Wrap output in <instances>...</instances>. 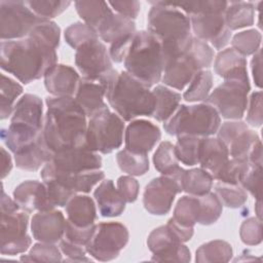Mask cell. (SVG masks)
<instances>
[{
    "instance_id": "cell-1",
    "label": "cell",
    "mask_w": 263,
    "mask_h": 263,
    "mask_svg": "<svg viewBox=\"0 0 263 263\" xmlns=\"http://www.w3.org/2000/svg\"><path fill=\"white\" fill-rule=\"evenodd\" d=\"M1 69L12 74L24 84L44 77L57 64L55 48L29 35L18 40H4L0 45Z\"/></svg>"
},
{
    "instance_id": "cell-2",
    "label": "cell",
    "mask_w": 263,
    "mask_h": 263,
    "mask_svg": "<svg viewBox=\"0 0 263 263\" xmlns=\"http://www.w3.org/2000/svg\"><path fill=\"white\" fill-rule=\"evenodd\" d=\"M43 137L48 148L57 151L84 145L86 115L73 97H47Z\"/></svg>"
},
{
    "instance_id": "cell-3",
    "label": "cell",
    "mask_w": 263,
    "mask_h": 263,
    "mask_svg": "<svg viewBox=\"0 0 263 263\" xmlns=\"http://www.w3.org/2000/svg\"><path fill=\"white\" fill-rule=\"evenodd\" d=\"M99 83L105 87L109 105L124 121L153 115L155 99L152 90L126 71L119 73L113 69Z\"/></svg>"
},
{
    "instance_id": "cell-4",
    "label": "cell",
    "mask_w": 263,
    "mask_h": 263,
    "mask_svg": "<svg viewBox=\"0 0 263 263\" xmlns=\"http://www.w3.org/2000/svg\"><path fill=\"white\" fill-rule=\"evenodd\" d=\"M151 4L152 7L147 17V31L161 42L165 65L191 40L190 18L167 2L157 1Z\"/></svg>"
},
{
    "instance_id": "cell-5",
    "label": "cell",
    "mask_w": 263,
    "mask_h": 263,
    "mask_svg": "<svg viewBox=\"0 0 263 263\" xmlns=\"http://www.w3.org/2000/svg\"><path fill=\"white\" fill-rule=\"evenodd\" d=\"M123 62L128 74L151 87L159 82L163 73L161 42L148 31L136 32Z\"/></svg>"
},
{
    "instance_id": "cell-6",
    "label": "cell",
    "mask_w": 263,
    "mask_h": 263,
    "mask_svg": "<svg viewBox=\"0 0 263 263\" xmlns=\"http://www.w3.org/2000/svg\"><path fill=\"white\" fill-rule=\"evenodd\" d=\"M213 60L212 47L196 37H192L182 51L165 63L162 82L170 87L182 90L197 72L210 68Z\"/></svg>"
},
{
    "instance_id": "cell-7",
    "label": "cell",
    "mask_w": 263,
    "mask_h": 263,
    "mask_svg": "<svg viewBox=\"0 0 263 263\" xmlns=\"http://www.w3.org/2000/svg\"><path fill=\"white\" fill-rule=\"evenodd\" d=\"M221 118L217 110L210 104L181 105L163 123V128L171 136L190 135L210 137L217 134Z\"/></svg>"
},
{
    "instance_id": "cell-8",
    "label": "cell",
    "mask_w": 263,
    "mask_h": 263,
    "mask_svg": "<svg viewBox=\"0 0 263 263\" xmlns=\"http://www.w3.org/2000/svg\"><path fill=\"white\" fill-rule=\"evenodd\" d=\"M123 119L106 108L89 117L84 145L93 152L109 154L123 141Z\"/></svg>"
},
{
    "instance_id": "cell-9",
    "label": "cell",
    "mask_w": 263,
    "mask_h": 263,
    "mask_svg": "<svg viewBox=\"0 0 263 263\" xmlns=\"http://www.w3.org/2000/svg\"><path fill=\"white\" fill-rule=\"evenodd\" d=\"M250 80L228 79L217 86L208 97L206 104L213 106L225 119L242 118L248 108Z\"/></svg>"
},
{
    "instance_id": "cell-10",
    "label": "cell",
    "mask_w": 263,
    "mask_h": 263,
    "mask_svg": "<svg viewBox=\"0 0 263 263\" xmlns=\"http://www.w3.org/2000/svg\"><path fill=\"white\" fill-rule=\"evenodd\" d=\"M46 18L38 16L25 1H0L1 40H18L29 36L31 31Z\"/></svg>"
},
{
    "instance_id": "cell-11",
    "label": "cell",
    "mask_w": 263,
    "mask_h": 263,
    "mask_svg": "<svg viewBox=\"0 0 263 263\" xmlns=\"http://www.w3.org/2000/svg\"><path fill=\"white\" fill-rule=\"evenodd\" d=\"M127 228L119 222H103L95 227L93 234L87 242L86 252L99 261L116 259L128 242Z\"/></svg>"
},
{
    "instance_id": "cell-12",
    "label": "cell",
    "mask_w": 263,
    "mask_h": 263,
    "mask_svg": "<svg viewBox=\"0 0 263 263\" xmlns=\"http://www.w3.org/2000/svg\"><path fill=\"white\" fill-rule=\"evenodd\" d=\"M183 171L184 168H181L176 174L154 178L146 185L143 204L148 213L163 216L171 211L176 195L183 191L181 183Z\"/></svg>"
},
{
    "instance_id": "cell-13",
    "label": "cell",
    "mask_w": 263,
    "mask_h": 263,
    "mask_svg": "<svg viewBox=\"0 0 263 263\" xmlns=\"http://www.w3.org/2000/svg\"><path fill=\"white\" fill-rule=\"evenodd\" d=\"M29 216L23 210L1 212L0 252L2 255L14 256L26 252L32 243L27 233Z\"/></svg>"
},
{
    "instance_id": "cell-14",
    "label": "cell",
    "mask_w": 263,
    "mask_h": 263,
    "mask_svg": "<svg viewBox=\"0 0 263 263\" xmlns=\"http://www.w3.org/2000/svg\"><path fill=\"white\" fill-rule=\"evenodd\" d=\"M75 64L84 78L98 82L113 70L109 50L99 39L76 49Z\"/></svg>"
},
{
    "instance_id": "cell-15",
    "label": "cell",
    "mask_w": 263,
    "mask_h": 263,
    "mask_svg": "<svg viewBox=\"0 0 263 263\" xmlns=\"http://www.w3.org/2000/svg\"><path fill=\"white\" fill-rule=\"evenodd\" d=\"M147 246L152 252V261L189 262L191 254L189 249L180 241L167 225L152 230L147 238Z\"/></svg>"
},
{
    "instance_id": "cell-16",
    "label": "cell",
    "mask_w": 263,
    "mask_h": 263,
    "mask_svg": "<svg viewBox=\"0 0 263 263\" xmlns=\"http://www.w3.org/2000/svg\"><path fill=\"white\" fill-rule=\"evenodd\" d=\"M225 12H208L190 15V24L196 38L210 42L216 49L224 48L231 38V31L225 24Z\"/></svg>"
},
{
    "instance_id": "cell-17",
    "label": "cell",
    "mask_w": 263,
    "mask_h": 263,
    "mask_svg": "<svg viewBox=\"0 0 263 263\" xmlns=\"http://www.w3.org/2000/svg\"><path fill=\"white\" fill-rule=\"evenodd\" d=\"M217 135L228 149L232 158L248 159L254 145L260 141L259 136L248 124L238 121H226L220 125Z\"/></svg>"
},
{
    "instance_id": "cell-18",
    "label": "cell",
    "mask_w": 263,
    "mask_h": 263,
    "mask_svg": "<svg viewBox=\"0 0 263 263\" xmlns=\"http://www.w3.org/2000/svg\"><path fill=\"white\" fill-rule=\"evenodd\" d=\"M50 162L60 172L77 174L99 170L102 166V157L81 145L54 152Z\"/></svg>"
},
{
    "instance_id": "cell-19",
    "label": "cell",
    "mask_w": 263,
    "mask_h": 263,
    "mask_svg": "<svg viewBox=\"0 0 263 263\" xmlns=\"http://www.w3.org/2000/svg\"><path fill=\"white\" fill-rule=\"evenodd\" d=\"M40 176L43 181H54L75 193L89 192L93 188V186L102 182L105 178L104 172L100 170L87 171L77 174L60 172L54 168L50 161L43 166Z\"/></svg>"
},
{
    "instance_id": "cell-20",
    "label": "cell",
    "mask_w": 263,
    "mask_h": 263,
    "mask_svg": "<svg viewBox=\"0 0 263 263\" xmlns=\"http://www.w3.org/2000/svg\"><path fill=\"white\" fill-rule=\"evenodd\" d=\"M161 138L159 127L145 119L133 120L124 134L125 148L136 153L147 154Z\"/></svg>"
},
{
    "instance_id": "cell-21",
    "label": "cell",
    "mask_w": 263,
    "mask_h": 263,
    "mask_svg": "<svg viewBox=\"0 0 263 263\" xmlns=\"http://www.w3.org/2000/svg\"><path fill=\"white\" fill-rule=\"evenodd\" d=\"M66 219L61 211L49 210L35 214L31 220V231L34 239L54 243L65 234Z\"/></svg>"
},
{
    "instance_id": "cell-22",
    "label": "cell",
    "mask_w": 263,
    "mask_h": 263,
    "mask_svg": "<svg viewBox=\"0 0 263 263\" xmlns=\"http://www.w3.org/2000/svg\"><path fill=\"white\" fill-rule=\"evenodd\" d=\"M80 79L74 68L55 64L45 73L44 85L52 97H72L76 93Z\"/></svg>"
},
{
    "instance_id": "cell-23",
    "label": "cell",
    "mask_w": 263,
    "mask_h": 263,
    "mask_svg": "<svg viewBox=\"0 0 263 263\" xmlns=\"http://www.w3.org/2000/svg\"><path fill=\"white\" fill-rule=\"evenodd\" d=\"M13 199L21 210L27 213L53 210L48 202L45 184L36 180H27L16 186L13 190Z\"/></svg>"
},
{
    "instance_id": "cell-24",
    "label": "cell",
    "mask_w": 263,
    "mask_h": 263,
    "mask_svg": "<svg viewBox=\"0 0 263 263\" xmlns=\"http://www.w3.org/2000/svg\"><path fill=\"white\" fill-rule=\"evenodd\" d=\"M228 160V149L219 138H201L198 155V163L201 168L209 172L216 179Z\"/></svg>"
},
{
    "instance_id": "cell-25",
    "label": "cell",
    "mask_w": 263,
    "mask_h": 263,
    "mask_svg": "<svg viewBox=\"0 0 263 263\" xmlns=\"http://www.w3.org/2000/svg\"><path fill=\"white\" fill-rule=\"evenodd\" d=\"M10 122L42 130L44 125L42 100L36 95H24L14 106Z\"/></svg>"
},
{
    "instance_id": "cell-26",
    "label": "cell",
    "mask_w": 263,
    "mask_h": 263,
    "mask_svg": "<svg viewBox=\"0 0 263 263\" xmlns=\"http://www.w3.org/2000/svg\"><path fill=\"white\" fill-rule=\"evenodd\" d=\"M106 90L101 83L82 77L79 81L74 99L84 111L85 115L91 117L98 112L108 108L104 102Z\"/></svg>"
},
{
    "instance_id": "cell-27",
    "label": "cell",
    "mask_w": 263,
    "mask_h": 263,
    "mask_svg": "<svg viewBox=\"0 0 263 263\" xmlns=\"http://www.w3.org/2000/svg\"><path fill=\"white\" fill-rule=\"evenodd\" d=\"M14 162L17 168L23 171L35 172L46 164L52 158L53 152L48 148L43 134L34 143L22 148L13 153Z\"/></svg>"
},
{
    "instance_id": "cell-28",
    "label": "cell",
    "mask_w": 263,
    "mask_h": 263,
    "mask_svg": "<svg viewBox=\"0 0 263 263\" xmlns=\"http://www.w3.org/2000/svg\"><path fill=\"white\" fill-rule=\"evenodd\" d=\"M99 212L103 217L120 216L125 209V200L112 180H104L93 192Z\"/></svg>"
},
{
    "instance_id": "cell-29",
    "label": "cell",
    "mask_w": 263,
    "mask_h": 263,
    "mask_svg": "<svg viewBox=\"0 0 263 263\" xmlns=\"http://www.w3.org/2000/svg\"><path fill=\"white\" fill-rule=\"evenodd\" d=\"M214 70L225 80H249L247 60L233 48H226L218 53L214 62Z\"/></svg>"
},
{
    "instance_id": "cell-30",
    "label": "cell",
    "mask_w": 263,
    "mask_h": 263,
    "mask_svg": "<svg viewBox=\"0 0 263 263\" xmlns=\"http://www.w3.org/2000/svg\"><path fill=\"white\" fill-rule=\"evenodd\" d=\"M136 32L135 22L118 13L110 14L97 29L99 37L110 44L132 36Z\"/></svg>"
},
{
    "instance_id": "cell-31",
    "label": "cell",
    "mask_w": 263,
    "mask_h": 263,
    "mask_svg": "<svg viewBox=\"0 0 263 263\" xmlns=\"http://www.w3.org/2000/svg\"><path fill=\"white\" fill-rule=\"evenodd\" d=\"M67 220L78 227H88L95 224L97 210L95 201L87 195H74L66 204Z\"/></svg>"
},
{
    "instance_id": "cell-32",
    "label": "cell",
    "mask_w": 263,
    "mask_h": 263,
    "mask_svg": "<svg viewBox=\"0 0 263 263\" xmlns=\"http://www.w3.org/2000/svg\"><path fill=\"white\" fill-rule=\"evenodd\" d=\"M152 93L155 99V108L153 117L160 122L166 121L179 108L181 95L164 85H157Z\"/></svg>"
},
{
    "instance_id": "cell-33",
    "label": "cell",
    "mask_w": 263,
    "mask_h": 263,
    "mask_svg": "<svg viewBox=\"0 0 263 263\" xmlns=\"http://www.w3.org/2000/svg\"><path fill=\"white\" fill-rule=\"evenodd\" d=\"M224 17L225 24L230 31L250 27L254 24L255 5L252 2L230 1Z\"/></svg>"
},
{
    "instance_id": "cell-34",
    "label": "cell",
    "mask_w": 263,
    "mask_h": 263,
    "mask_svg": "<svg viewBox=\"0 0 263 263\" xmlns=\"http://www.w3.org/2000/svg\"><path fill=\"white\" fill-rule=\"evenodd\" d=\"M213 180L212 175L201 167L184 170L181 177L182 189L190 195L201 196L211 191Z\"/></svg>"
},
{
    "instance_id": "cell-35",
    "label": "cell",
    "mask_w": 263,
    "mask_h": 263,
    "mask_svg": "<svg viewBox=\"0 0 263 263\" xmlns=\"http://www.w3.org/2000/svg\"><path fill=\"white\" fill-rule=\"evenodd\" d=\"M75 7L84 23L96 31L100 25L113 13L109 4L104 1H76Z\"/></svg>"
},
{
    "instance_id": "cell-36",
    "label": "cell",
    "mask_w": 263,
    "mask_h": 263,
    "mask_svg": "<svg viewBox=\"0 0 263 263\" xmlns=\"http://www.w3.org/2000/svg\"><path fill=\"white\" fill-rule=\"evenodd\" d=\"M233 255L232 247L225 240H212L196 250V262H228Z\"/></svg>"
},
{
    "instance_id": "cell-37",
    "label": "cell",
    "mask_w": 263,
    "mask_h": 263,
    "mask_svg": "<svg viewBox=\"0 0 263 263\" xmlns=\"http://www.w3.org/2000/svg\"><path fill=\"white\" fill-rule=\"evenodd\" d=\"M119 168L130 176H143L149 170V159L147 154L136 153L124 148L116 155Z\"/></svg>"
},
{
    "instance_id": "cell-38",
    "label": "cell",
    "mask_w": 263,
    "mask_h": 263,
    "mask_svg": "<svg viewBox=\"0 0 263 263\" xmlns=\"http://www.w3.org/2000/svg\"><path fill=\"white\" fill-rule=\"evenodd\" d=\"M199 216V200L194 195L182 196L174 210L173 219L180 225L194 227Z\"/></svg>"
},
{
    "instance_id": "cell-39",
    "label": "cell",
    "mask_w": 263,
    "mask_h": 263,
    "mask_svg": "<svg viewBox=\"0 0 263 263\" xmlns=\"http://www.w3.org/2000/svg\"><path fill=\"white\" fill-rule=\"evenodd\" d=\"M153 163L155 168L162 175H173L182 167L175 153V145L168 141L161 142L153 155Z\"/></svg>"
},
{
    "instance_id": "cell-40",
    "label": "cell",
    "mask_w": 263,
    "mask_h": 263,
    "mask_svg": "<svg viewBox=\"0 0 263 263\" xmlns=\"http://www.w3.org/2000/svg\"><path fill=\"white\" fill-rule=\"evenodd\" d=\"M213 86V75L210 70H200L189 83L183 98L187 102L206 101Z\"/></svg>"
},
{
    "instance_id": "cell-41",
    "label": "cell",
    "mask_w": 263,
    "mask_h": 263,
    "mask_svg": "<svg viewBox=\"0 0 263 263\" xmlns=\"http://www.w3.org/2000/svg\"><path fill=\"white\" fill-rule=\"evenodd\" d=\"M201 138L202 137L190 135L178 136V140L175 145V153L178 160L188 166L197 164Z\"/></svg>"
},
{
    "instance_id": "cell-42",
    "label": "cell",
    "mask_w": 263,
    "mask_h": 263,
    "mask_svg": "<svg viewBox=\"0 0 263 263\" xmlns=\"http://www.w3.org/2000/svg\"><path fill=\"white\" fill-rule=\"evenodd\" d=\"M22 92L23 86L20 83L8 76L1 74V119H6L12 115L15 101L22 95Z\"/></svg>"
},
{
    "instance_id": "cell-43",
    "label": "cell",
    "mask_w": 263,
    "mask_h": 263,
    "mask_svg": "<svg viewBox=\"0 0 263 263\" xmlns=\"http://www.w3.org/2000/svg\"><path fill=\"white\" fill-rule=\"evenodd\" d=\"M197 197L199 200V216L197 223L201 225H212L216 223L223 211V204L218 195L210 191L209 193Z\"/></svg>"
},
{
    "instance_id": "cell-44",
    "label": "cell",
    "mask_w": 263,
    "mask_h": 263,
    "mask_svg": "<svg viewBox=\"0 0 263 263\" xmlns=\"http://www.w3.org/2000/svg\"><path fill=\"white\" fill-rule=\"evenodd\" d=\"M170 5L183 11L188 16L208 12H225L228 6L227 1L217 0H198V1H183V2H167Z\"/></svg>"
},
{
    "instance_id": "cell-45",
    "label": "cell",
    "mask_w": 263,
    "mask_h": 263,
    "mask_svg": "<svg viewBox=\"0 0 263 263\" xmlns=\"http://www.w3.org/2000/svg\"><path fill=\"white\" fill-rule=\"evenodd\" d=\"M215 193L218 195L222 204L230 209L242 206L248 199L247 191L240 185L219 182L215 186Z\"/></svg>"
},
{
    "instance_id": "cell-46",
    "label": "cell",
    "mask_w": 263,
    "mask_h": 263,
    "mask_svg": "<svg viewBox=\"0 0 263 263\" xmlns=\"http://www.w3.org/2000/svg\"><path fill=\"white\" fill-rule=\"evenodd\" d=\"M250 168L248 159L231 158L218 174L216 180L231 185H239Z\"/></svg>"
},
{
    "instance_id": "cell-47",
    "label": "cell",
    "mask_w": 263,
    "mask_h": 263,
    "mask_svg": "<svg viewBox=\"0 0 263 263\" xmlns=\"http://www.w3.org/2000/svg\"><path fill=\"white\" fill-rule=\"evenodd\" d=\"M262 36L258 30L251 29L241 31L232 37V48L242 57L255 53L260 49Z\"/></svg>"
},
{
    "instance_id": "cell-48",
    "label": "cell",
    "mask_w": 263,
    "mask_h": 263,
    "mask_svg": "<svg viewBox=\"0 0 263 263\" xmlns=\"http://www.w3.org/2000/svg\"><path fill=\"white\" fill-rule=\"evenodd\" d=\"M65 40L74 49H78L81 45L99 39L97 31L85 23L77 22L70 25L65 30Z\"/></svg>"
},
{
    "instance_id": "cell-49",
    "label": "cell",
    "mask_w": 263,
    "mask_h": 263,
    "mask_svg": "<svg viewBox=\"0 0 263 263\" xmlns=\"http://www.w3.org/2000/svg\"><path fill=\"white\" fill-rule=\"evenodd\" d=\"M61 252V249H59L54 243L39 241L31 248L28 255L22 256L21 260L35 262H59L62 261Z\"/></svg>"
},
{
    "instance_id": "cell-50",
    "label": "cell",
    "mask_w": 263,
    "mask_h": 263,
    "mask_svg": "<svg viewBox=\"0 0 263 263\" xmlns=\"http://www.w3.org/2000/svg\"><path fill=\"white\" fill-rule=\"evenodd\" d=\"M26 4L34 11L38 16L49 20L55 17L64 12L69 5L70 1H51V0H39V1H25Z\"/></svg>"
},
{
    "instance_id": "cell-51",
    "label": "cell",
    "mask_w": 263,
    "mask_h": 263,
    "mask_svg": "<svg viewBox=\"0 0 263 263\" xmlns=\"http://www.w3.org/2000/svg\"><path fill=\"white\" fill-rule=\"evenodd\" d=\"M29 35L35 36L53 48H58L60 45V37H61V29L60 27L50 20H44L39 23Z\"/></svg>"
},
{
    "instance_id": "cell-52",
    "label": "cell",
    "mask_w": 263,
    "mask_h": 263,
    "mask_svg": "<svg viewBox=\"0 0 263 263\" xmlns=\"http://www.w3.org/2000/svg\"><path fill=\"white\" fill-rule=\"evenodd\" d=\"M240 239L248 246H256L262 241V222L256 217L245 220L239 229Z\"/></svg>"
},
{
    "instance_id": "cell-53",
    "label": "cell",
    "mask_w": 263,
    "mask_h": 263,
    "mask_svg": "<svg viewBox=\"0 0 263 263\" xmlns=\"http://www.w3.org/2000/svg\"><path fill=\"white\" fill-rule=\"evenodd\" d=\"M96 225H91L88 227H78L71 223L69 220H66V228H65V239L72 241L74 243L86 247L87 242L91 238Z\"/></svg>"
},
{
    "instance_id": "cell-54",
    "label": "cell",
    "mask_w": 263,
    "mask_h": 263,
    "mask_svg": "<svg viewBox=\"0 0 263 263\" xmlns=\"http://www.w3.org/2000/svg\"><path fill=\"white\" fill-rule=\"evenodd\" d=\"M246 191H249L256 200L262 197V166H251L239 184Z\"/></svg>"
},
{
    "instance_id": "cell-55",
    "label": "cell",
    "mask_w": 263,
    "mask_h": 263,
    "mask_svg": "<svg viewBox=\"0 0 263 263\" xmlns=\"http://www.w3.org/2000/svg\"><path fill=\"white\" fill-rule=\"evenodd\" d=\"M247 113V122L254 127H259L263 122L262 115V91L258 90L252 93Z\"/></svg>"
},
{
    "instance_id": "cell-56",
    "label": "cell",
    "mask_w": 263,
    "mask_h": 263,
    "mask_svg": "<svg viewBox=\"0 0 263 263\" xmlns=\"http://www.w3.org/2000/svg\"><path fill=\"white\" fill-rule=\"evenodd\" d=\"M117 189L125 202H134L138 198L140 185L135 178L130 176H121L117 180Z\"/></svg>"
},
{
    "instance_id": "cell-57",
    "label": "cell",
    "mask_w": 263,
    "mask_h": 263,
    "mask_svg": "<svg viewBox=\"0 0 263 263\" xmlns=\"http://www.w3.org/2000/svg\"><path fill=\"white\" fill-rule=\"evenodd\" d=\"M60 249L62 253L68 257L67 261H90V259L86 257L87 252L84 246H80L65 238H62L60 240Z\"/></svg>"
},
{
    "instance_id": "cell-58",
    "label": "cell",
    "mask_w": 263,
    "mask_h": 263,
    "mask_svg": "<svg viewBox=\"0 0 263 263\" xmlns=\"http://www.w3.org/2000/svg\"><path fill=\"white\" fill-rule=\"evenodd\" d=\"M110 6L120 15L125 16L127 18L134 20L138 16L140 9H141V4L139 1H110L108 2Z\"/></svg>"
},
{
    "instance_id": "cell-59",
    "label": "cell",
    "mask_w": 263,
    "mask_h": 263,
    "mask_svg": "<svg viewBox=\"0 0 263 263\" xmlns=\"http://www.w3.org/2000/svg\"><path fill=\"white\" fill-rule=\"evenodd\" d=\"M135 34L132 35V36L125 37V38L111 44V46L109 48V54H110V58L113 62L121 63L122 61H124L125 55L128 51V48L132 44V41L134 39Z\"/></svg>"
},
{
    "instance_id": "cell-60",
    "label": "cell",
    "mask_w": 263,
    "mask_h": 263,
    "mask_svg": "<svg viewBox=\"0 0 263 263\" xmlns=\"http://www.w3.org/2000/svg\"><path fill=\"white\" fill-rule=\"evenodd\" d=\"M166 225L170 227V229L173 231V233L178 237V239L182 242H186V241L190 240L191 237L193 236L194 227H186V226L180 225L173 218H171L167 221Z\"/></svg>"
},
{
    "instance_id": "cell-61",
    "label": "cell",
    "mask_w": 263,
    "mask_h": 263,
    "mask_svg": "<svg viewBox=\"0 0 263 263\" xmlns=\"http://www.w3.org/2000/svg\"><path fill=\"white\" fill-rule=\"evenodd\" d=\"M252 74L253 78L255 81V84L258 87L262 86V71H261V65H262V54H261V49L257 50L254 53V57L252 59Z\"/></svg>"
},
{
    "instance_id": "cell-62",
    "label": "cell",
    "mask_w": 263,
    "mask_h": 263,
    "mask_svg": "<svg viewBox=\"0 0 263 263\" xmlns=\"http://www.w3.org/2000/svg\"><path fill=\"white\" fill-rule=\"evenodd\" d=\"M248 161L251 166H262V144L261 141L257 142L252 148Z\"/></svg>"
},
{
    "instance_id": "cell-63",
    "label": "cell",
    "mask_w": 263,
    "mask_h": 263,
    "mask_svg": "<svg viewBox=\"0 0 263 263\" xmlns=\"http://www.w3.org/2000/svg\"><path fill=\"white\" fill-rule=\"evenodd\" d=\"M1 178L4 179L12 168V159L10 154L3 147H1Z\"/></svg>"
},
{
    "instance_id": "cell-64",
    "label": "cell",
    "mask_w": 263,
    "mask_h": 263,
    "mask_svg": "<svg viewBox=\"0 0 263 263\" xmlns=\"http://www.w3.org/2000/svg\"><path fill=\"white\" fill-rule=\"evenodd\" d=\"M262 202H261V200H256V203H255V212H256V214H257V218L258 219H260V220H262V216H261V214H262Z\"/></svg>"
}]
</instances>
